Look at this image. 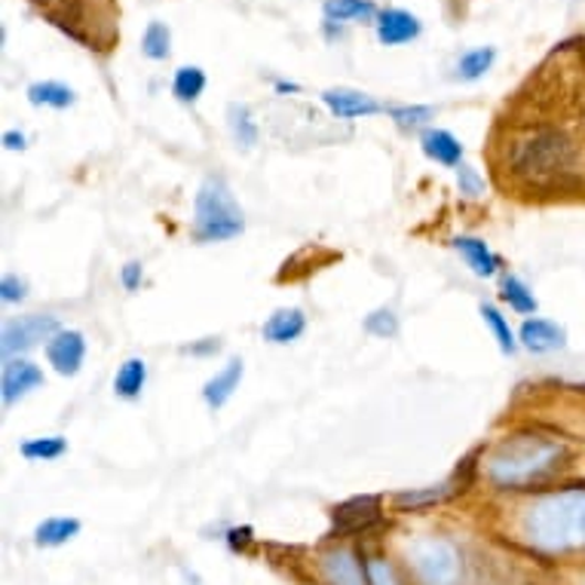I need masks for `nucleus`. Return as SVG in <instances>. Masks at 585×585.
<instances>
[{"mask_svg":"<svg viewBox=\"0 0 585 585\" xmlns=\"http://www.w3.org/2000/svg\"><path fill=\"white\" fill-rule=\"evenodd\" d=\"M411 561L423 585H457L464 576V559L457 545L438 536H426L421 543H414Z\"/></svg>","mask_w":585,"mask_h":585,"instance_id":"39448f33","label":"nucleus"},{"mask_svg":"<svg viewBox=\"0 0 585 585\" xmlns=\"http://www.w3.org/2000/svg\"><path fill=\"white\" fill-rule=\"evenodd\" d=\"M454 490L457 488H450V485H438V488L426 490H405V493L395 497V506H398V509H426V506L445 503Z\"/></svg>","mask_w":585,"mask_h":585,"instance_id":"bb28decb","label":"nucleus"},{"mask_svg":"<svg viewBox=\"0 0 585 585\" xmlns=\"http://www.w3.org/2000/svg\"><path fill=\"white\" fill-rule=\"evenodd\" d=\"M521 343L531 353H555L567 347V331L552 319H528L521 326Z\"/></svg>","mask_w":585,"mask_h":585,"instance_id":"f8f14e48","label":"nucleus"},{"mask_svg":"<svg viewBox=\"0 0 585 585\" xmlns=\"http://www.w3.org/2000/svg\"><path fill=\"white\" fill-rule=\"evenodd\" d=\"M573 160V141L564 129H552V126H536L533 132L521 136L509 150L506 163L518 178L528 181H549L559 178L561 172L571 169Z\"/></svg>","mask_w":585,"mask_h":585,"instance_id":"7ed1b4c3","label":"nucleus"},{"mask_svg":"<svg viewBox=\"0 0 585 585\" xmlns=\"http://www.w3.org/2000/svg\"><path fill=\"white\" fill-rule=\"evenodd\" d=\"M43 383V371L28 359H7L3 365V405H15L19 398L34 393Z\"/></svg>","mask_w":585,"mask_h":585,"instance_id":"6e6552de","label":"nucleus"},{"mask_svg":"<svg viewBox=\"0 0 585 585\" xmlns=\"http://www.w3.org/2000/svg\"><path fill=\"white\" fill-rule=\"evenodd\" d=\"M22 457L25 460H34V464H43V460H59L65 450H68V442L62 436H50V438H31V442H22Z\"/></svg>","mask_w":585,"mask_h":585,"instance_id":"a878e982","label":"nucleus"},{"mask_svg":"<svg viewBox=\"0 0 585 585\" xmlns=\"http://www.w3.org/2000/svg\"><path fill=\"white\" fill-rule=\"evenodd\" d=\"M457 188H460V193L464 196H469V200H478L481 193H485V178L478 176L472 166H457Z\"/></svg>","mask_w":585,"mask_h":585,"instance_id":"7c9ffc66","label":"nucleus"},{"mask_svg":"<svg viewBox=\"0 0 585 585\" xmlns=\"http://www.w3.org/2000/svg\"><path fill=\"white\" fill-rule=\"evenodd\" d=\"M322 573L331 585H368V571L359 567V561L350 552H331L322 559Z\"/></svg>","mask_w":585,"mask_h":585,"instance_id":"f3484780","label":"nucleus"},{"mask_svg":"<svg viewBox=\"0 0 585 585\" xmlns=\"http://www.w3.org/2000/svg\"><path fill=\"white\" fill-rule=\"evenodd\" d=\"M28 102H31L34 108L65 110L77 102V93L59 81H38L28 86Z\"/></svg>","mask_w":585,"mask_h":585,"instance_id":"6ab92c4d","label":"nucleus"},{"mask_svg":"<svg viewBox=\"0 0 585 585\" xmlns=\"http://www.w3.org/2000/svg\"><path fill=\"white\" fill-rule=\"evenodd\" d=\"M390 117L398 129H421L436 117V108H429V105H393Z\"/></svg>","mask_w":585,"mask_h":585,"instance_id":"c756f323","label":"nucleus"},{"mask_svg":"<svg viewBox=\"0 0 585 585\" xmlns=\"http://www.w3.org/2000/svg\"><path fill=\"white\" fill-rule=\"evenodd\" d=\"M326 22H377V3L374 0H326L322 3Z\"/></svg>","mask_w":585,"mask_h":585,"instance_id":"a211bd4d","label":"nucleus"},{"mask_svg":"<svg viewBox=\"0 0 585 585\" xmlns=\"http://www.w3.org/2000/svg\"><path fill=\"white\" fill-rule=\"evenodd\" d=\"M59 331L62 328H59L55 316H22V319H13V322L3 326V355L34 350L38 343L53 341Z\"/></svg>","mask_w":585,"mask_h":585,"instance_id":"423d86ee","label":"nucleus"},{"mask_svg":"<svg viewBox=\"0 0 585 585\" xmlns=\"http://www.w3.org/2000/svg\"><path fill=\"white\" fill-rule=\"evenodd\" d=\"M141 53L153 59V62H166L172 55V34L166 22H150L145 28V38H141Z\"/></svg>","mask_w":585,"mask_h":585,"instance_id":"393cba45","label":"nucleus"},{"mask_svg":"<svg viewBox=\"0 0 585 585\" xmlns=\"http://www.w3.org/2000/svg\"><path fill=\"white\" fill-rule=\"evenodd\" d=\"M421 148L429 160L442 166H460V157H464L460 138L450 136L448 129H426L421 136Z\"/></svg>","mask_w":585,"mask_h":585,"instance_id":"2eb2a0df","label":"nucleus"},{"mask_svg":"<svg viewBox=\"0 0 585 585\" xmlns=\"http://www.w3.org/2000/svg\"><path fill=\"white\" fill-rule=\"evenodd\" d=\"M304 328H307V316L300 313L298 307H291V310H276L264 322L260 334H264V341L270 343H291L304 334Z\"/></svg>","mask_w":585,"mask_h":585,"instance_id":"4468645a","label":"nucleus"},{"mask_svg":"<svg viewBox=\"0 0 585 585\" xmlns=\"http://www.w3.org/2000/svg\"><path fill=\"white\" fill-rule=\"evenodd\" d=\"M227 126H231L236 145H243V148H255L258 145V123L252 117L248 105H236L233 102L231 108H227Z\"/></svg>","mask_w":585,"mask_h":585,"instance_id":"5701e85b","label":"nucleus"},{"mask_svg":"<svg viewBox=\"0 0 585 585\" xmlns=\"http://www.w3.org/2000/svg\"><path fill=\"white\" fill-rule=\"evenodd\" d=\"M28 286L19 279V276H3L0 279V298L7 300V304H15V300H25Z\"/></svg>","mask_w":585,"mask_h":585,"instance_id":"72a5a7b5","label":"nucleus"},{"mask_svg":"<svg viewBox=\"0 0 585 585\" xmlns=\"http://www.w3.org/2000/svg\"><path fill=\"white\" fill-rule=\"evenodd\" d=\"M377 518H381V497H374V493L353 497L347 503L334 506V528L341 533L365 531Z\"/></svg>","mask_w":585,"mask_h":585,"instance_id":"1a4fd4ad","label":"nucleus"},{"mask_svg":"<svg viewBox=\"0 0 585 585\" xmlns=\"http://www.w3.org/2000/svg\"><path fill=\"white\" fill-rule=\"evenodd\" d=\"M184 353H193V355L219 353V341H215V338H209V341L196 343V347H184Z\"/></svg>","mask_w":585,"mask_h":585,"instance_id":"e433bc0d","label":"nucleus"},{"mask_svg":"<svg viewBox=\"0 0 585 585\" xmlns=\"http://www.w3.org/2000/svg\"><path fill=\"white\" fill-rule=\"evenodd\" d=\"M454 248L464 255L466 264L472 267L476 276L490 279V276H497V270H500V258H497V255L488 248V243L478 240V236H457V240H454Z\"/></svg>","mask_w":585,"mask_h":585,"instance_id":"dca6fc26","label":"nucleus"},{"mask_svg":"<svg viewBox=\"0 0 585 585\" xmlns=\"http://www.w3.org/2000/svg\"><path fill=\"white\" fill-rule=\"evenodd\" d=\"M365 331L377 334V338H395L398 331V319H395L393 310H377L365 319Z\"/></svg>","mask_w":585,"mask_h":585,"instance_id":"2f4dec72","label":"nucleus"},{"mask_svg":"<svg viewBox=\"0 0 585 585\" xmlns=\"http://www.w3.org/2000/svg\"><path fill=\"white\" fill-rule=\"evenodd\" d=\"M240 381H243V359H231L227 365L221 368L219 374L203 386V398L209 408H224L231 402V395L240 390Z\"/></svg>","mask_w":585,"mask_h":585,"instance_id":"ddd939ff","label":"nucleus"},{"mask_svg":"<svg viewBox=\"0 0 585 585\" xmlns=\"http://www.w3.org/2000/svg\"><path fill=\"white\" fill-rule=\"evenodd\" d=\"M25 141L28 138L22 136V132H15V129H7V132H3V148L7 150H25Z\"/></svg>","mask_w":585,"mask_h":585,"instance_id":"c9c22d12","label":"nucleus"},{"mask_svg":"<svg viewBox=\"0 0 585 585\" xmlns=\"http://www.w3.org/2000/svg\"><path fill=\"white\" fill-rule=\"evenodd\" d=\"M481 316H485V322H488L490 331H493V338L500 343V350H503L506 355L515 353L518 341L515 334H512V328H509V322H506V316L500 313L493 304H481Z\"/></svg>","mask_w":585,"mask_h":585,"instance_id":"c85d7f7f","label":"nucleus"},{"mask_svg":"<svg viewBox=\"0 0 585 585\" xmlns=\"http://www.w3.org/2000/svg\"><path fill=\"white\" fill-rule=\"evenodd\" d=\"M205 93V71L196 65H184L176 71V81H172V96L184 105H193L196 98Z\"/></svg>","mask_w":585,"mask_h":585,"instance_id":"4be33fe9","label":"nucleus"},{"mask_svg":"<svg viewBox=\"0 0 585 585\" xmlns=\"http://www.w3.org/2000/svg\"><path fill=\"white\" fill-rule=\"evenodd\" d=\"M322 102H326V108L331 110L338 120L374 117V114H381L383 110L381 102H374V98L359 93V89H326V93H322Z\"/></svg>","mask_w":585,"mask_h":585,"instance_id":"9b49d317","label":"nucleus"},{"mask_svg":"<svg viewBox=\"0 0 585 585\" xmlns=\"http://www.w3.org/2000/svg\"><path fill=\"white\" fill-rule=\"evenodd\" d=\"M567 448L545 436H512L500 442L488 457V478L497 488H528L555 472Z\"/></svg>","mask_w":585,"mask_h":585,"instance_id":"f03ea898","label":"nucleus"},{"mask_svg":"<svg viewBox=\"0 0 585 585\" xmlns=\"http://www.w3.org/2000/svg\"><path fill=\"white\" fill-rule=\"evenodd\" d=\"M374 25H377V41H381L383 46H402V43L417 41L423 31L421 19L408 13V10H398V7L383 10Z\"/></svg>","mask_w":585,"mask_h":585,"instance_id":"9d476101","label":"nucleus"},{"mask_svg":"<svg viewBox=\"0 0 585 585\" xmlns=\"http://www.w3.org/2000/svg\"><path fill=\"white\" fill-rule=\"evenodd\" d=\"M503 300L515 313H536V307H540L528 283L518 279V276H506L503 279Z\"/></svg>","mask_w":585,"mask_h":585,"instance_id":"cd10ccee","label":"nucleus"},{"mask_svg":"<svg viewBox=\"0 0 585 585\" xmlns=\"http://www.w3.org/2000/svg\"><path fill=\"white\" fill-rule=\"evenodd\" d=\"M245 231L240 203L221 178H205L193 203V236L200 243H224Z\"/></svg>","mask_w":585,"mask_h":585,"instance_id":"20e7f679","label":"nucleus"},{"mask_svg":"<svg viewBox=\"0 0 585 585\" xmlns=\"http://www.w3.org/2000/svg\"><path fill=\"white\" fill-rule=\"evenodd\" d=\"M120 279H123V286L129 288V291H136V288L141 286V264H138V260H129V264L123 267Z\"/></svg>","mask_w":585,"mask_h":585,"instance_id":"f704fd0d","label":"nucleus"},{"mask_svg":"<svg viewBox=\"0 0 585 585\" xmlns=\"http://www.w3.org/2000/svg\"><path fill=\"white\" fill-rule=\"evenodd\" d=\"M276 93H279V96H286V93H300V86H298V83L276 81Z\"/></svg>","mask_w":585,"mask_h":585,"instance_id":"4c0bfd02","label":"nucleus"},{"mask_svg":"<svg viewBox=\"0 0 585 585\" xmlns=\"http://www.w3.org/2000/svg\"><path fill=\"white\" fill-rule=\"evenodd\" d=\"M81 533V521L77 518H46L34 531V543L38 545H65Z\"/></svg>","mask_w":585,"mask_h":585,"instance_id":"412c9836","label":"nucleus"},{"mask_svg":"<svg viewBox=\"0 0 585 585\" xmlns=\"http://www.w3.org/2000/svg\"><path fill=\"white\" fill-rule=\"evenodd\" d=\"M528 543L561 555L585 549V488L552 490L524 512Z\"/></svg>","mask_w":585,"mask_h":585,"instance_id":"f257e3e1","label":"nucleus"},{"mask_svg":"<svg viewBox=\"0 0 585 585\" xmlns=\"http://www.w3.org/2000/svg\"><path fill=\"white\" fill-rule=\"evenodd\" d=\"M365 571H368V585H398L393 567H390L386 561L371 559V561H368Z\"/></svg>","mask_w":585,"mask_h":585,"instance_id":"473e14b6","label":"nucleus"},{"mask_svg":"<svg viewBox=\"0 0 585 585\" xmlns=\"http://www.w3.org/2000/svg\"><path fill=\"white\" fill-rule=\"evenodd\" d=\"M493 62H497V50H493V46H478V50H469V53L460 55V62H457V77L466 83L478 81V77H485V74H488Z\"/></svg>","mask_w":585,"mask_h":585,"instance_id":"b1692460","label":"nucleus"},{"mask_svg":"<svg viewBox=\"0 0 585 585\" xmlns=\"http://www.w3.org/2000/svg\"><path fill=\"white\" fill-rule=\"evenodd\" d=\"M46 359H50V365L62 374V377H74V374H81L83 359H86V338H83L81 331H59L53 341H46Z\"/></svg>","mask_w":585,"mask_h":585,"instance_id":"0eeeda50","label":"nucleus"},{"mask_svg":"<svg viewBox=\"0 0 585 585\" xmlns=\"http://www.w3.org/2000/svg\"><path fill=\"white\" fill-rule=\"evenodd\" d=\"M145 381H148V365L145 359H126L114 377V393L120 398H138L141 390H145Z\"/></svg>","mask_w":585,"mask_h":585,"instance_id":"aec40b11","label":"nucleus"}]
</instances>
